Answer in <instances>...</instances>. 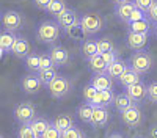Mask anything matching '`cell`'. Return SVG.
Returning a JSON list of instances; mask_svg holds the SVG:
<instances>
[{
  "mask_svg": "<svg viewBox=\"0 0 157 138\" xmlns=\"http://www.w3.org/2000/svg\"><path fill=\"white\" fill-rule=\"evenodd\" d=\"M134 105H138V104H135V100L130 97L126 91L124 93H120V94H116L115 96V102H113V107L120 111V113H123V111H126V110H129L130 107H134Z\"/></svg>",
  "mask_w": 157,
  "mask_h": 138,
  "instance_id": "2e32d148",
  "label": "cell"
},
{
  "mask_svg": "<svg viewBox=\"0 0 157 138\" xmlns=\"http://www.w3.org/2000/svg\"><path fill=\"white\" fill-rule=\"evenodd\" d=\"M134 9H135V3L134 2H127V3H123V5H116L115 14H116L118 21H121L124 24H129Z\"/></svg>",
  "mask_w": 157,
  "mask_h": 138,
  "instance_id": "ac0fdd59",
  "label": "cell"
},
{
  "mask_svg": "<svg viewBox=\"0 0 157 138\" xmlns=\"http://www.w3.org/2000/svg\"><path fill=\"white\" fill-rule=\"evenodd\" d=\"M49 93L52 97L55 99H61L64 96H68L72 90V83L68 77H64V75H57V77L54 79V82H52L49 86Z\"/></svg>",
  "mask_w": 157,
  "mask_h": 138,
  "instance_id": "8992f818",
  "label": "cell"
},
{
  "mask_svg": "<svg viewBox=\"0 0 157 138\" xmlns=\"http://www.w3.org/2000/svg\"><path fill=\"white\" fill-rule=\"evenodd\" d=\"M148 17H149L151 22L157 24V0L154 2V5L151 6V9H149V13H148Z\"/></svg>",
  "mask_w": 157,
  "mask_h": 138,
  "instance_id": "b9f144b4",
  "label": "cell"
},
{
  "mask_svg": "<svg viewBox=\"0 0 157 138\" xmlns=\"http://www.w3.org/2000/svg\"><path fill=\"white\" fill-rule=\"evenodd\" d=\"M25 60V66H27L29 71L32 72H38L39 69H41V54H36V52H30L27 55V58H24Z\"/></svg>",
  "mask_w": 157,
  "mask_h": 138,
  "instance_id": "484cf974",
  "label": "cell"
},
{
  "mask_svg": "<svg viewBox=\"0 0 157 138\" xmlns=\"http://www.w3.org/2000/svg\"><path fill=\"white\" fill-rule=\"evenodd\" d=\"M2 25H3V30L16 32L24 25V16L17 11H11V9L5 11L2 16Z\"/></svg>",
  "mask_w": 157,
  "mask_h": 138,
  "instance_id": "52a82bcc",
  "label": "cell"
},
{
  "mask_svg": "<svg viewBox=\"0 0 157 138\" xmlns=\"http://www.w3.org/2000/svg\"><path fill=\"white\" fill-rule=\"evenodd\" d=\"M148 17V14L145 11H141V9H138L137 6H135V9H134V13H132V16H130V21L129 22H135V21H141V19H146Z\"/></svg>",
  "mask_w": 157,
  "mask_h": 138,
  "instance_id": "f35d334b",
  "label": "cell"
},
{
  "mask_svg": "<svg viewBox=\"0 0 157 138\" xmlns=\"http://www.w3.org/2000/svg\"><path fill=\"white\" fill-rule=\"evenodd\" d=\"M54 125L63 133L64 130L74 127V119H72L71 115H58V116L54 119Z\"/></svg>",
  "mask_w": 157,
  "mask_h": 138,
  "instance_id": "d4e9b609",
  "label": "cell"
},
{
  "mask_svg": "<svg viewBox=\"0 0 157 138\" xmlns=\"http://www.w3.org/2000/svg\"><path fill=\"white\" fill-rule=\"evenodd\" d=\"M149 138H157V125L151 127V130H149Z\"/></svg>",
  "mask_w": 157,
  "mask_h": 138,
  "instance_id": "7bdbcfd3",
  "label": "cell"
},
{
  "mask_svg": "<svg viewBox=\"0 0 157 138\" xmlns=\"http://www.w3.org/2000/svg\"><path fill=\"white\" fill-rule=\"evenodd\" d=\"M112 2H113L115 5H123V3H127V2H130V0H112Z\"/></svg>",
  "mask_w": 157,
  "mask_h": 138,
  "instance_id": "f6af8a7d",
  "label": "cell"
},
{
  "mask_svg": "<svg viewBox=\"0 0 157 138\" xmlns=\"http://www.w3.org/2000/svg\"><path fill=\"white\" fill-rule=\"evenodd\" d=\"M13 115H14V119L21 125H30V122L36 118V108L32 102L25 100V102H21L16 105Z\"/></svg>",
  "mask_w": 157,
  "mask_h": 138,
  "instance_id": "277c9868",
  "label": "cell"
},
{
  "mask_svg": "<svg viewBox=\"0 0 157 138\" xmlns=\"http://www.w3.org/2000/svg\"><path fill=\"white\" fill-rule=\"evenodd\" d=\"M52 124H54V122H50V121H49L47 118H44V116H36V118L30 122V127H32V130H33L36 135L41 136Z\"/></svg>",
  "mask_w": 157,
  "mask_h": 138,
  "instance_id": "603a6c76",
  "label": "cell"
},
{
  "mask_svg": "<svg viewBox=\"0 0 157 138\" xmlns=\"http://www.w3.org/2000/svg\"><path fill=\"white\" fill-rule=\"evenodd\" d=\"M110 119V113L107 108L104 107H94V111H93V118H91V125H93L94 129H102L105 127L107 122Z\"/></svg>",
  "mask_w": 157,
  "mask_h": 138,
  "instance_id": "8fae6325",
  "label": "cell"
},
{
  "mask_svg": "<svg viewBox=\"0 0 157 138\" xmlns=\"http://www.w3.org/2000/svg\"><path fill=\"white\" fill-rule=\"evenodd\" d=\"M126 93L135 100V104H140V102H143V100L148 97V86L143 83V82H140V83L127 86L126 88Z\"/></svg>",
  "mask_w": 157,
  "mask_h": 138,
  "instance_id": "4fadbf2b",
  "label": "cell"
},
{
  "mask_svg": "<svg viewBox=\"0 0 157 138\" xmlns=\"http://www.w3.org/2000/svg\"><path fill=\"white\" fill-rule=\"evenodd\" d=\"M104 27V21L96 13H88L80 17V32L83 35H94Z\"/></svg>",
  "mask_w": 157,
  "mask_h": 138,
  "instance_id": "5b68a950",
  "label": "cell"
},
{
  "mask_svg": "<svg viewBox=\"0 0 157 138\" xmlns=\"http://www.w3.org/2000/svg\"><path fill=\"white\" fill-rule=\"evenodd\" d=\"M149 41V33H134V32H129L126 36V44L130 50H143Z\"/></svg>",
  "mask_w": 157,
  "mask_h": 138,
  "instance_id": "9c48e42d",
  "label": "cell"
},
{
  "mask_svg": "<svg viewBox=\"0 0 157 138\" xmlns=\"http://www.w3.org/2000/svg\"><path fill=\"white\" fill-rule=\"evenodd\" d=\"M36 75H38V79L41 80V83L44 86H49L52 82H54V79L57 77L58 74H57L55 68H47V69H39L36 72Z\"/></svg>",
  "mask_w": 157,
  "mask_h": 138,
  "instance_id": "83f0119b",
  "label": "cell"
},
{
  "mask_svg": "<svg viewBox=\"0 0 157 138\" xmlns=\"http://www.w3.org/2000/svg\"><path fill=\"white\" fill-rule=\"evenodd\" d=\"M93 85L98 91H102V90H112L113 86V82H112V77L107 74H101V75H94L90 82Z\"/></svg>",
  "mask_w": 157,
  "mask_h": 138,
  "instance_id": "44dd1931",
  "label": "cell"
},
{
  "mask_svg": "<svg viewBox=\"0 0 157 138\" xmlns=\"http://www.w3.org/2000/svg\"><path fill=\"white\" fill-rule=\"evenodd\" d=\"M17 138H41L39 135H36L30 125H21L19 132H17Z\"/></svg>",
  "mask_w": 157,
  "mask_h": 138,
  "instance_id": "1f68e13d",
  "label": "cell"
},
{
  "mask_svg": "<svg viewBox=\"0 0 157 138\" xmlns=\"http://www.w3.org/2000/svg\"><path fill=\"white\" fill-rule=\"evenodd\" d=\"M129 32H134V33H151V21L146 19H141V21H135V22H129Z\"/></svg>",
  "mask_w": 157,
  "mask_h": 138,
  "instance_id": "cb8c5ba5",
  "label": "cell"
},
{
  "mask_svg": "<svg viewBox=\"0 0 157 138\" xmlns=\"http://www.w3.org/2000/svg\"><path fill=\"white\" fill-rule=\"evenodd\" d=\"M60 30H61V27L58 25L57 21H43L38 25L36 36L44 44H54L60 38Z\"/></svg>",
  "mask_w": 157,
  "mask_h": 138,
  "instance_id": "6da1fadb",
  "label": "cell"
},
{
  "mask_svg": "<svg viewBox=\"0 0 157 138\" xmlns=\"http://www.w3.org/2000/svg\"><path fill=\"white\" fill-rule=\"evenodd\" d=\"M61 136L63 138H85V133L78 129V127H71V129H68V130H64L63 133H61Z\"/></svg>",
  "mask_w": 157,
  "mask_h": 138,
  "instance_id": "836d02e7",
  "label": "cell"
},
{
  "mask_svg": "<svg viewBox=\"0 0 157 138\" xmlns=\"http://www.w3.org/2000/svg\"><path fill=\"white\" fill-rule=\"evenodd\" d=\"M88 68H90V71L93 72L94 75H101V74H107L109 65L105 63L104 57H102L101 54H98V55L91 57V58L88 60Z\"/></svg>",
  "mask_w": 157,
  "mask_h": 138,
  "instance_id": "9a60e30c",
  "label": "cell"
},
{
  "mask_svg": "<svg viewBox=\"0 0 157 138\" xmlns=\"http://www.w3.org/2000/svg\"><path fill=\"white\" fill-rule=\"evenodd\" d=\"M47 68H55L49 52L47 54H41V69H47Z\"/></svg>",
  "mask_w": 157,
  "mask_h": 138,
  "instance_id": "74e56055",
  "label": "cell"
},
{
  "mask_svg": "<svg viewBox=\"0 0 157 138\" xmlns=\"http://www.w3.org/2000/svg\"><path fill=\"white\" fill-rule=\"evenodd\" d=\"M129 66L138 74H148L152 68V57L145 50H137L129 58Z\"/></svg>",
  "mask_w": 157,
  "mask_h": 138,
  "instance_id": "7a4b0ae2",
  "label": "cell"
},
{
  "mask_svg": "<svg viewBox=\"0 0 157 138\" xmlns=\"http://www.w3.org/2000/svg\"><path fill=\"white\" fill-rule=\"evenodd\" d=\"M64 9H66V3H64V0H52L49 8H47V13L57 17L58 14H61Z\"/></svg>",
  "mask_w": 157,
  "mask_h": 138,
  "instance_id": "f546056e",
  "label": "cell"
},
{
  "mask_svg": "<svg viewBox=\"0 0 157 138\" xmlns=\"http://www.w3.org/2000/svg\"><path fill=\"white\" fill-rule=\"evenodd\" d=\"M129 68H130V66L127 65L124 60L118 58L113 65H110V66L107 68V75H110L112 79H120L121 75H123V72H126Z\"/></svg>",
  "mask_w": 157,
  "mask_h": 138,
  "instance_id": "7402d4cb",
  "label": "cell"
},
{
  "mask_svg": "<svg viewBox=\"0 0 157 138\" xmlns=\"http://www.w3.org/2000/svg\"><path fill=\"white\" fill-rule=\"evenodd\" d=\"M99 54V49H98V43L96 41H85L82 44V55L90 60L91 57H94Z\"/></svg>",
  "mask_w": 157,
  "mask_h": 138,
  "instance_id": "f1b7e54d",
  "label": "cell"
},
{
  "mask_svg": "<svg viewBox=\"0 0 157 138\" xmlns=\"http://www.w3.org/2000/svg\"><path fill=\"white\" fill-rule=\"evenodd\" d=\"M155 35H157V25H155Z\"/></svg>",
  "mask_w": 157,
  "mask_h": 138,
  "instance_id": "bcb514c9",
  "label": "cell"
},
{
  "mask_svg": "<svg viewBox=\"0 0 157 138\" xmlns=\"http://www.w3.org/2000/svg\"><path fill=\"white\" fill-rule=\"evenodd\" d=\"M2 138H5V136H2Z\"/></svg>",
  "mask_w": 157,
  "mask_h": 138,
  "instance_id": "7dc6e473",
  "label": "cell"
},
{
  "mask_svg": "<svg viewBox=\"0 0 157 138\" xmlns=\"http://www.w3.org/2000/svg\"><path fill=\"white\" fill-rule=\"evenodd\" d=\"M21 88L25 94H38L43 88V83L38 79L36 74H29V75H25V77H22Z\"/></svg>",
  "mask_w": 157,
  "mask_h": 138,
  "instance_id": "30bf717a",
  "label": "cell"
},
{
  "mask_svg": "<svg viewBox=\"0 0 157 138\" xmlns=\"http://www.w3.org/2000/svg\"><path fill=\"white\" fill-rule=\"evenodd\" d=\"M115 102V94L112 90H102V91H98L93 102H91V105L94 107H104V108H109L112 107Z\"/></svg>",
  "mask_w": 157,
  "mask_h": 138,
  "instance_id": "5bb4252c",
  "label": "cell"
},
{
  "mask_svg": "<svg viewBox=\"0 0 157 138\" xmlns=\"http://www.w3.org/2000/svg\"><path fill=\"white\" fill-rule=\"evenodd\" d=\"M16 39H17V36L14 35V32H8V30L2 32V35H0V49H2V57L13 50V46H14Z\"/></svg>",
  "mask_w": 157,
  "mask_h": 138,
  "instance_id": "d6986e66",
  "label": "cell"
},
{
  "mask_svg": "<svg viewBox=\"0 0 157 138\" xmlns=\"http://www.w3.org/2000/svg\"><path fill=\"white\" fill-rule=\"evenodd\" d=\"M105 138H124L121 133H118V132H112V133H109Z\"/></svg>",
  "mask_w": 157,
  "mask_h": 138,
  "instance_id": "ee69618b",
  "label": "cell"
},
{
  "mask_svg": "<svg viewBox=\"0 0 157 138\" xmlns=\"http://www.w3.org/2000/svg\"><path fill=\"white\" fill-rule=\"evenodd\" d=\"M96 93H98V90H96V88L93 86V85H91V83H88L85 88H83V99H85V102H93V99H94V96H96Z\"/></svg>",
  "mask_w": 157,
  "mask_h": 138,
  "instance_id": "d6a6232c",
  "label": "cell"
},
{
  "mask_svg": "<svg viewBox=\"0 0 157 138\" xmlns=\"http://www.w3.org/2000/svg\"><path fill=\"white\" fill-rule=\"evenodd\" d=\"M148 99L151 102H157V80L148 85Z\"/></svg>",
  "mask_w": 157,
  "mask_h": 138,
  "instance_id": "8d00e7d4",
  "label": "cell"
},
{
  "mask_svg": "<svg viewBox=\"0 0 157 138\" xmlns=\"http://www.w3.org/2000/svg\"><path fill=\"white\" fill-rule=\"evenodd\" d=\"M11 54L14 55L16 58H27V55L30 54V43L29 39H25L22 36H17V39L13 46Z\"/></svg>",
  "mask_w": 157,
  "mask_h": 138,
  "instance_id": "e0dca14e",
  "label": "cell"
},
{
  "mask_svg": "<svg viewBox=\"0 0 157 138\" xmlns=\"http://www.w3.org/2000/svg\"><path fill=\"white\" fill-rule=\"evenodd\" d=\"M93 111H94V105H91L90 102H83L82 105L77 107V115L83 122H91V118H93Z\"/></svg>",
  "mask_w": 157,
  "mask_h": 138,
  "instance_id": "4316f807",
  "label": "cell"
},
{
  "mask_svg": "<svg viewBox=\"0 0 157 138\" xmlns=\"http://www.w3.org/2000/svg\"><path fill=\"white\" fill-rule=\"evenodd\" d=\"M121 121H123L124 125H127V127H130V129H135V127H138V125H141L143 113L138 108V105H134V107H130L129 110L123 111L121 113Z\"/></svg>",
  "mask_w": 157,
  "mask_h": 138,
  "instance_id": "ba28073f",
  "label": "cell"
},
{
  "mask_svg": "<svg viewBox=\"0 0 157 138\" xmlns=\"http://www.w3.org/2000/svg\"><path fill=\"white\" fill-rule=\"evenodd\" d=\"M32 2H33V5H35L38 9H46V11H47V8H49V5H50L52 0H32Z\"/></svg>",
  "mask_w": 157,
  "mask_h": 138,
  "instance_id": "60d3db41",
  "label": "cell"
},
{
  "mask_svg": "<svg viewBox=\"0 0 157 138\" xmlns=\"http://www.w3.org/2000/svg\"><path fill=\"white\" fill-rule=\"evenodd\" d=\"M98 49H99V54H105V52H110V50H115V46L112 39L102 38V39L98 41Z\"/></svg>",
  "mask_w": 157,
  "mask_h": 138,
  "instance_id": "4dcf8cb0",
  "label": "cell"
},
{
  "mask_svg": "<svg viewBox=\"0 0 157 138\" xmlns=\"http://www.w3.org/2000/svg\"><path fill=\"white\" fill-rule=\"evenodd\" d=\"M49 54L52 57V61H54V66L55 68L64 66L69 61V52L63 46H54V47L49 50Z\"/></svg>",
  "mask_w": 157,
  "mask_h": 138,
  "instance_id": "7c38bea8",
  "label": "cell"
},
{
  "mask_svg": "<svg viewBox=\"0 0 157 138\" xmlns=\"http://www.w3.org/2000/svg\"><path fill=\"white\" fill-rule=\"evenodd\" d=\"M154 2H155V0H134L135 6H137L138 9H141V11H145L146 14L149 13V9H151V6L154 5Z\"/></svg>",
  "mask_w": 157,
  "mask_h": 138,
  "instance_id": "e575fe53",
  "label": "cell"
},
{
  "mask_svg": "<svg viewBox=\"0 0 157 138\" xmlns=\"http://www.w3.org/2000/svg\"><path fill=\"white\" fill-rule=\"evenodd\" d=\"M102 57H104V60H105V63L110 66V65H113V63L118 60V55H116V52L115 50H110V52H105V54H101Z\"/></svg>",
  "mask_w": 157,
  "mask_h": 138,
  "instance_id": "ab89813d",
  "label": "cell"
},
{
  "mask_svg": "<svg viewBox=\"0 0 157 138\" xmlns=\"http://www.w3.org/2000/svg\"><path fill=\"white\" fill-rule=\"evenodd\" d=\"M141 74H138L137 71H134L132 68H129L126 72H123V75L120 79H118V82H120V85L123 86H130V85H135V83H140L141 82Z\"/></svg>",
  "mask_w": 157,
  "mask_h": 138,
  "instance_id": "ffe728a7",
  "label": "cell"
},
{
  "mask_svg": "<svg viewBox=\"0 0 157 138\" xmlns=\"http://www.w3.org/2000/svg\"><path fill=\"white\" fill-rule=\"evenodd\" d=\"M55 21L58 22L61 30L68 32L69 35H72V32L75 28H80V17H78V14L74 9H69V8H66L61 14H58L55 17Z\"/></svg>",
  "mask_w": 157,
  "mask_h": 138,
  "instance_id": "3957f363",
  "label": "cell"
},
{
  "mask_svg": "<svg viewBox=\"0 0 157 138\" xmlns=\"http://www.w3.org/2000/svg\"><path fill=\"white\" fill-rule=\"evenodd\" d=\"M41 138H63V136H61V132L55 127L54 124H52L50 127L41 135Z\"/></svg>",
  "mask_w": 157,
  "mask_h": 138,
  "instance_id": "d590c367",
  "label": "cell"
}]
</instances>
